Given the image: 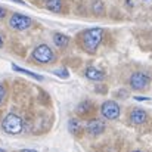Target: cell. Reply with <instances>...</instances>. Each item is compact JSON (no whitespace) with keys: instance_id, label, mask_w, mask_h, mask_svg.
I'll list each match as a JSON object with an SVG mask.
<instances>
[{"instance_id":"obj_4","label":"cell","mask_w":152,"mask_h":152,"mask_svg":"<svg viewBox=\"0 0 152 152\" xmlns=\"http://www.w3.org/2000/svg\"><path fill=\"white\" fill-rule=\"evenodd\" d=\"M149 81H151V78L145 72H134L130 77V86L134 90H145L149 86Z\"/></svg>"},{"instance_id":"obj_1","label":"cell","mask_w":152,"mask_h":152,"mask_svg":"<svg viewBox=\"0 0 152 152\" xmlns=\"http://www.w3.org/2000/svg\"><path fill=\"white\" fill-rule=\"evenodd\" d=\"M102 39H103V30L102 28H90V30L84 31V34H83L84 49L89 53H95L101 45Z\"/></svg>"},{"instance_id":"obj_16","label":"cell","mask_w":152,"mask_h":152,"mask_svg":"<svg viewBox=\"0 0 152 152\" xmlns=\"http://www.w3.org/2000/svg\"><path fill=\"white\" fill-rule=\"evenodd\" d=\"M3 98H4V89L3 86H0V102L3 101Z\"/></svg>"},{"instance_id":"obj_19","label":"cell","mask_w":152,"mask_h":152,"mask_svg":"<svg viewBox=\"0 0 152 152\" xmlns=\"http://www.w3.org/2000/svg\"><path fill=\"white\" fill-rule=\"evenodd\" d=\"M21 152H37V151H34V149H22Z\"/></svg>"},{"instance_id":"obj_21","label":"cell","mask_w":152,"mask_h":152,"mask_svg":"<svg viewBox=\"0 0 152 152\" xmlns=\"http://www.w3.org/2000/svg\"><path fill=\"white\" fill-rule=\"evenodd\" d=\"M0 152H6V151H4V149H1V148H0Z\"/></svg>"},{"instance_id":"obj_8","label":"cell","mask_w":152,"mask_h":152,"mask_svg":"<svg viewBox=\"0 0 152 152\" xmlns=\"http://www.w3.org/2000/svg\"><path fill=\"white\" fill-rule=\"evenodd\" d=\"M105 130V124L102 123L101 120H92L87 123V132L93 136H98L101 134L102 132Z\"/></svg>"},{"instance_id":"obj_13","label":"cell","mask_w":152,"mask_h":152,"mask_svg":"<svg viewBox=\"0 0 152 152\" xmlns=\"http://www.w3.org/2000/svg\"><path fill=\"white\" fill-rule=\"evenodd\" d=\"M69 132L71 133H78V130H80V123H78V120H75V118H72V120H69Z\"/></svg>"},{"instance_id":"obj_18","label":"cell","mask_w":152,"mask_h":152,"mask_svg":"<svg viewBox=\"0 0 152 152\" xmlns=\"http://www.w3.org/2000/svg\"><path fill=\"white\" fill-rule=\"evenodd\" d=\"M136 101H149V99H148V98H139V96H137Z\"/></svg>"},{"instance_id":"obj_20","label":"cell","mask_w":152,"mask_h":152,"mask_svg":"<svg viewBox=\"0 0 152 152\" xmlns=\"http://www.w3.org/2000/svg\"><path fill=\"white\" fill-rule=\"evenodd\" d=\"M0 48H3V39L0 37Z\"/></svg>"},{"instance_id":"obj_6","label":"cell","mask_w":152,"mask_h":152,"mask_svg":"<svg viewBox=\"0 0 152 152\" xmlns=\"http://www.w3.org/2000/svg\"><path fill=\"white\" fill-rule=\"evenodd\" d=\"M9 25L13 28V30H27L30 25H31V18L25 16V15H21V13H15L10 16L9 19Z\"/></svg>"},{"instance_id":"obj_17","label":"cell","mask_w":152,"mask_h":152,"mask_svg":"<svg viewBox=\"0 0 152 152\" xmlns=\"http://www.w3.org/2000/svg\"><path fill=\"white\" fill-rule=\"evenodd\" d=\"M4 15H6V10H4L3 7H0V18H3Z\"/></svg>"},{"instance_id":"obj_11","label":"cell","mask_w":152,"mask_h":152,"mask_svg":"<svg viewBox=\"0 0 152 152\" xmlns=\"http://www.w3.org/2000/svg\"><path fill=\"white\" fill-rule=\"evenodd\" d=\"M46 7L52 12H61L62 0H46Z\"/></svg>"},{"instance_id":"obj_14","label":"cell","mask_w":152,"mask_h":152,"mask_svg":"<svg viewBox=\"0 0 152 152\" xmlns=\"http://www.w3.org/2000/svg\"><path fill=\"white\" fill-rule=\"evenodd\" d=\"M93 10H95L96 13H102V10H103V4H102L101 0H95V1H93Z\"/></svg>"},{"instance_id":"obj_15","label":"cell","mask_w":152,"mask_h":152,"mask_svg":"<svg viewBox=\"0 0 152 152\" xmlns=\"http://www.w3.org/2000/svg\"><path fill=\"white\" fill-rule=\"evenodd\" d=\"M55 74L56 75H59V77H64V78H68V71H65V68H62V71H55Z\"/></svg>"},{"instance_id":"obj_22","label":"cell","mask_w":152,"mask_h":152,"mask_svg":"<svg viewBox=\"0 0 152 152\" xmlns=\"http://www.w3.org/2000/svg\"><path fill=\"white\" fill-rule=\"evenodd\" d=\"M133 152H142V151H133Z\"/></svg>"},{"instance_id":"obj_12","label":"cell","mask_w":152,"mask_h":152,"mask_svg":"<svg viewBox=\"0 0 152 152\" xmlns=\"http://www.w3.org/2000/svg\"><path fill=\"white\" fill-rule=\"evenodd\" d=\"M12 68L15 69V71H18V72H24V74H27V75H30V77H33V78H36V80H43V77L42 75H39V74H34V72H31V71H27V69H24V68H21V66H18V65H12Z\"/></svg>"},{"instance_id":"obj_9","label":"cell","mask_w":152,"mask_h":152,"mask_svg":"<svg viewBox=\"0 0 152 152\" xmlns=\"http://www.w3.org/2000/svg\"><path fill=\"white\" fill-rule=\"evenodd\" d=\"M84 74H86V77H87L89 80H92V81H101V80L105 78V72H103L102 69L95 68V66H89Z\"/></svg>"},{"instance_id":"obj_10","label":"cell","mask_w":152,"mask_h":152,"mask_svg":"<svg viewBox=\"0 0 152 152\" xmlns=\"http://www.w3.org/2000/svg\"><path fill=\"white\" fill-rule=\"evenodd\" d=\"M53 43H55L58 48H66V46H68V43H69V37H68V36H65V34L58 33V34H55V36H53Z\"/></svg>"},{"instance_id":"obj_2","label":"cell","mask_w":152,"mask_h":152,"mask_svg":"<svg viewBox=\"0 0 152 152\" xmlns=\"http://www.w3.org/2000/svg\"><path fill=\"white\" fill-rule=\"evenodd\" d=\"M1 127L9 134H19L22 132V120L16 114H7L1 123Z\"/></svg>"},{"instance_id":"obj_7","label":"cell","mask_w":152,"mask_h":152,"mask_svg":"<svg viewBox=\"0 0 152 152\" xmlns=\"http://www.w3.org/2000/svg\"><path fill=\"white\" fill-rule=\"evenodd\" d=\"M146 112L143 111V109H140V108H134L132 112H130V121L133 123V124H136V126H140V124H143L145 121H146Z\"/></svg>"},{"instance_id":"obj_3","label":"cell","mask_w":152,"mask_h":152,"mask_svg":"<svg viewBox=\"0 0 152 152\" xmlns=\"http://www.w3.org/2000/svg\"><path fill=\"white\" fill-rule=\"evenodd\" d=\"M33 58L37 61V62H42V64H48L53 61V50L48 45H40L37 46L34 50H33Z\"/></svg>"},{"instance_id":"obj_5","label":"cell","mask_w":152,"mask_h":152,"mask_svg":"<svg viewBox=\"0 0 152 152\" xmlns=\"http://www.w3.org/2000/svg\"><path fill=\"white\" fill-rule=\"evenodd\" d=\"M101 112L106 120H115L120 117V105L114 101H106L102 103Z\"/></svg>"}]
</instances>
